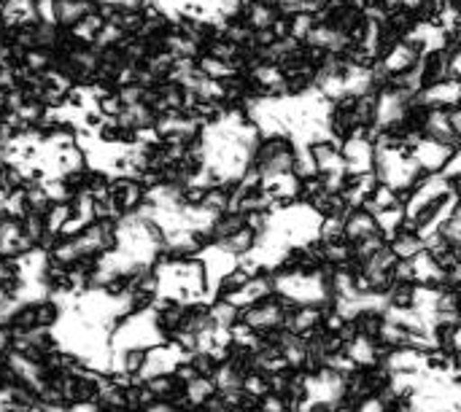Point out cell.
I'll return each mask as SVG.
<instances>
[{
	"label": "cell",
	"mask_w": 461,
	"mask_h": 412,
	"mask_svg": "<svg viewBox=\"0 0 461 412\" xmlns=\"http://www.w3.org/2000/svg\"><path fill=\"white\" fill-rule=\"evenodd\" d=\"M389 246L394 251L397 259H416L424 254L427 243H424V235L421 232H413V229H405L400 227L392 237H389Z\"/></svg>",
	"instance_id": "1"
},
{
	"label": "cell",
	"mask_w": 461,
	"mask_h": 412,
	"mask_svg": "<svg viewBox=\"0 0 461 412\" xmlns=\"http://www.w3.org/2000/svg\"><path fill=\"white\" fill-rule=\"evenodd\" d=\"M373 232H381L378 219L373 213H367L365 208H351V213L346 216V235H348V240H359V237H367Z\"/></svg>",
	"instance_id": "2"
},
{
	"label": "cell",
	"mask_w": 461,
	"mask_h": 412,
	"mask_svg": "<svg viewBox=\"0 0 461 412\" xmlns=\"http://www.w3.org/2000/svg\"><path fill=\"white\" fill-rule=\"evenodd\" d=\"M257 246H259V237L249 227H243L240 232H235V235H230V237H224V240L216 243V248H221L224 254H230L235 259L238 256H246V254H254Z\"/></svg>",
	"instance_id": "3"
},
{
	"label": "cell",
	"mask_w": 461,
	"mask_h": 412,
	"mask_svg": "<svg viewBox=\"0 0 461 412\" xmlns=\"http://www.w3.org/2000/svg\"><path fill=\"white\" fill-rule=\"evenodd\" d=\"M246 227V213L243 210H224L219 213L213 221H211V237H213V246L235 232H240Z\"/></svg>",
	"instance_id": "4"
},
{
	"label": "cell",
	"mask_w": 461,
	"mask_h": 412,
	"mask_svg": "<svg viewBox=\"0 0 461 412\" xmlns=\"http://www.w3.org/2000/svg\"><path fill=\"white\" fill-rule=\"evenodd\" d=\"M419 300V283H394L386 294V310H413Z\"/></svg>",
	"instance_id": "5"
},
{
	"label": "cell",
	"mask_w": 461,
	"mask_h": 412,
	"mask_svg": "<svg viewBox=\"0 0 461 412\" xmlns=\"http://www.w3.org/2000/svg\"><path fill=\"white\" fill-rule=\"evenodd\" d=\"M211 318H213L216 327L230 329V327H235L240 321V308L235 302H230V300H213L211 302Z\"/></svg>",
	"instance_id": "6"
},
{
	"label": "cell",
	"mask_w": 461,
	"mask_h": 412,
	"mask_svg": "<svg viewBox=\"0 0 461 412\" xmlns=\"http://www.w3.org/2000/svg\"><path fill=\"white\" fill-rule=\"evenodd\" d=\"M451 124H454V132H456V138H459L461 143V108L451 111Z\"/></svg>",
	"instance_id": "7"
}]
</instances>
